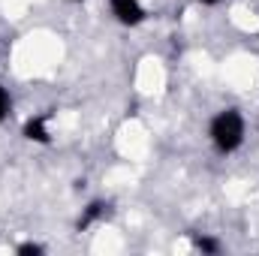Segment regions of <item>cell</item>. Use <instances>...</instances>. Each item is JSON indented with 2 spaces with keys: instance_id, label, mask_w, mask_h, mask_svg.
I'll return each mask as SVG.
<instances>
[{
  "instance_id": "4",
  "label": "cell",
  "mask_w": 259,
  "mask_h": 256,
  "mask_svg": "<svg viewBox=\"0 0 259 256\" xmlns=\"http://www.w3.org/2000/svg\"><path fill=\"white\" fill-rule=\"evenodd\" d=\"M106 217H109V202L94 199V202H88V208L81 211V217H78V229H91L94 223H100V220H106Z\"/></svg>"
},
{
  "instance_id": "7",
  "label": "cell",
  "mask_w": 259,
  "mask_h": 256,
  "mask_svg": "<svg viewBox=\"0 0 259 256\" xmlns=\"http://www.w3.org/2000/svg\"><path fill=\"white\" fill-rule=\"evenodd\" d=\"M42 250H46V247H42V244H36V241H24V244H18V247H15V253H18V256H39Z\"/></svg>"
},
{
  "instance_id": "8",
  "label": "cell",
  "mask_w": 259,
  "mask_h": 256,
  "mask_svg": "<svg viewBox=\"0 0 259 256\" xmlns=\"http://www.w3.org/2000/svg\"><path fill=\"white\" fill-rule=\"evenodd\" d=\"M196 3H202V6H220L223 0H196Z\"/></svg>"
},
{
  "instance_id": "6",
  "label": "cell",
  "mask_w": 259,
  "mask_h": 256,
  "mask_svg": "<svg viewBox=\"0 0 259 256\" xmlns=\"http://www.w3.org/2000/svg\"><path fill=\"white\" fill-rule=\"evenodd\" d=\"M9 112H12V97H9V91L0 84V124L9 118Z\"/></svg>"
},
{
  "instance_id": "5",
  "label": "cell",
  "mask_w": 259,
  "mask_h": 256,
  "mask_svg": "<svg viewBox=\"0 0 259 256\" xmlns=\"http://www.w3.org/2000/svg\"><path fill=\"white\" fill-rule=\"evenodd\" d=\"M193 247L199 250V253H220L223 250V244H220V238H214V235H193Z\"/></svg>"
},
{
  "instance_id": "3",
  "label": "cell",
  "mask_w": 259,
  "mask_h": 256,
  "mask_svg": "<svg viewBox=\"0 0 259 256\" xmlns=\"http://www.w3.org/2000/svg\"><path fill=\"white\" fill-rule=\"evenodd\" d=\"M21 136L27 142H36V145H49L52 142V127H49V115H30L21 127Z\"/></svg>"
},
{
  "instance_id": "1",
  "label": "cell",
  "mask_w": 259,
  "mask_h": 256,
  "mask_svg": "<svg viewBox=\"0 0 259 256\" xmlns=\"http://www.w3.org/2000/svg\"><path fill=\"white\" fill-rule=\"evenodd\" d=\"M244 136H247V124H244V115L238 109H220L211 124H208V142L217 154H235L241 145H244Z\"/></svg>"
},
{
  "instance_id": "9",
  "label": "cell",
  "mask_w": 259,
  "mask_h": 256,
  "mask_svg": "<svg viewBox=\"0 0 259 256\" xmlns=\"http://www.w3.org/2000/svg\"><path fill=\"white\" fill-rule=\"evenodd\" d=\"M72 3H84V0H72Z\"/></svg>"
},
{
  "instance_id": "2",
  "label": "cell",
  "mask_w": 259,
  "mask_h": 256,
  "mask_svg": "<svg viewBox=\"0 0 259 256\" xmlns=\"http://www.w3.org/2000/svg\"><path fill=\"white\" fill-rule=\"evenodd\" d=\"M109 9H112L115 21L124 27H139L148 18V9L142 0H109Z\"/></svg>"
}]
</instances>
